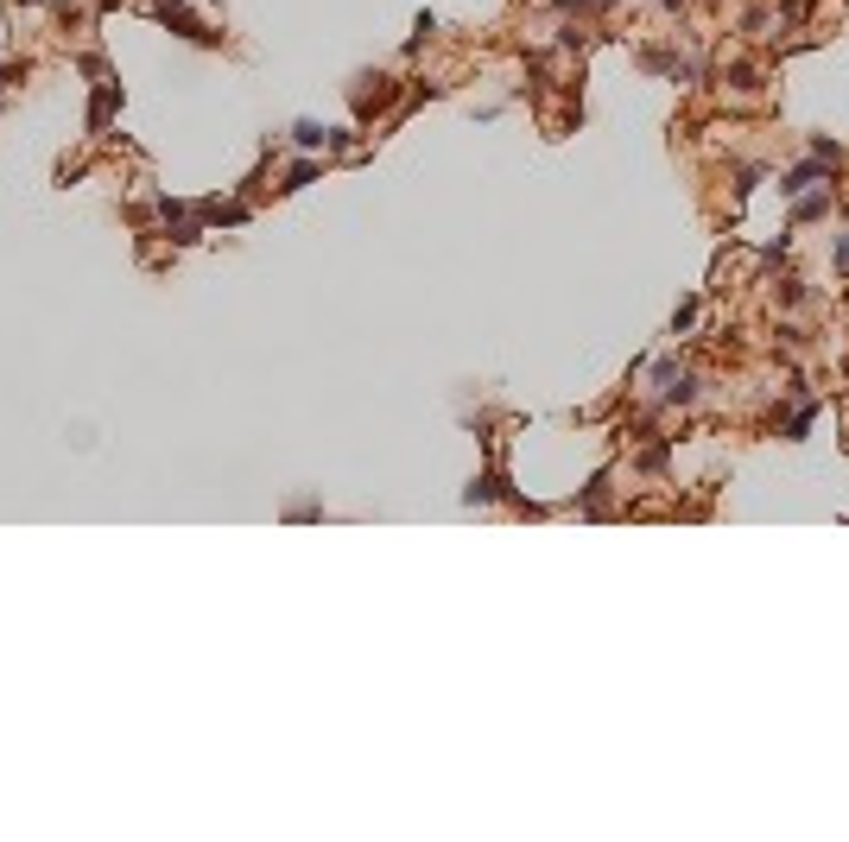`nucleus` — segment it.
I'll return each instance as SVG.
<instances>
[{
    "instance_id": "obj_1",
    "label": "nucleus",
    "mask_w": 849,
    "mask_h": 842,
    "mask_svg": "<svg viewBox=\"0 0 849 842\" xmlns=\"http://www.w3.org/2000/svg\"><path fill=\"white\" fill-rule=\"evenodd\" d=\"M292 139H298V146H305V153H317V146H324V139H330V127H317V121H298V127H292Z\"/></svg>"
},
{
    "instance_id": "obj_2",
    "label": "nucleus",
    "mask_w": 849,
    "mask_h": 842,
    "mask_svg": "<svg viewBox=\"0 0 849 842\" xmlns=\"http://www.w3.org/2000/svg\"><path fill=\"white\" fill-rule=\"evenodd\" d=\"M830 209V196H799V209H793V222H818Z\"/></svg>"
}]
</instances>
